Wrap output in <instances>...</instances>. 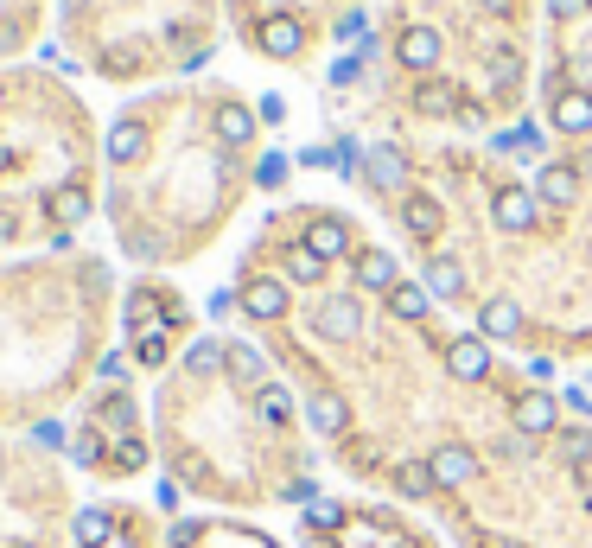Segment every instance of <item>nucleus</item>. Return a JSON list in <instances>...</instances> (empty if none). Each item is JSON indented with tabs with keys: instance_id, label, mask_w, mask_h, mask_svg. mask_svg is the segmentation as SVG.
<instances>
[{
	"instance_id": "obj_1",
	"label": "nucleus",
	"mask_w": 592,
	"mask_h": 548,
	"mask_svg": "<svg viewBox=\"0 0 592 548\" xmlns=\"http://www.w3.org/2000/svg\"><path fill=\"white\" fill-rule=\"evenodd\" d=\"M109 262L26 255L0 262V434H51L109 357Z\"/></svg>"
},
{
	"instance_id": "obj_2",
	"label": "nucleus",
	"mask_w": 592,
	"mask_h": 548,
	"mask_svg": "<svg viewBox=\"0 0 592 548\" xmlns=\"http://www.w3.org/2000/svg\"><path fill=\"white\" fill-rule=\"evenodd\" d=\"M90 185V122L51 71L0 64V249L45 236L58 249V198Z\"/></svg>"
},
{
	"instance_id": "obj_3",
	"label": "nucleus",
	"mask_w": 592,
	"mask_h": 548,
	"mask_svg": "<svg viewBox=\"0 0 592 548\" xmlns=\"http://www.w3.org/2000/svg\"><path fill=\"white\" fill-rule=\"evenodd\" d=\"M77 478L51 440L0 434V548H71Z\"/></svg>"
},
{
	"instance_id": "obj_4",
	"label": "nucleus",
	"mask_w": 592,
	"mask_h": 548,
	"mask_svg": "<svg viewBox=\"0 0 592 548\" xmlns=\"http://www.w3.org/2000/svg\"><path fill=\"white\" fill-rule=\"evenodd\" d=\"M71 466L90 478H141L153 466V447L141 434V402L121 383H102V396L90 402V415L71 434Z\"/></svg>"
},
{
	"instance_id": "obj_5",
	"label": "nucleus",
	"mask_w": 592,
	"mask_h": 548,
	"mask_svg": "<svg viewBox=\"0 0 592 548\" xmlns=\"http://www.w3.org/2000/svg\"><path fill=\"white\" fill-rule=\"evenodd\" d=\"M71 548H160V523H153L141 504L102 498V504H83L77 510Z\"/></svg>"
},
{
	"instance_id": "obj_6",
	"label": "nucleus",
	"mask_w": 592,
	"mask_h": 548,
	"mask_svg": "<svg viewBox=\"0 0 592 548\" xmlns=\"http://www.w3.org/2000/svg\"><path fill=\"white\" fill-rule=\"evenodd\" d=\"M236 306H242L255 325H281V319L293 313V287L281 281V274H249V281L236 287Z\"/></svg>"
},
{
	"instance_id": "obj_7",
	"label": "nucleus",
	"mask_w": 592,
	"mask_h": 548,
	"mask_svg": "<svg viewBox=\"0 0 592 548\" xmlns=\"http://www.w3.org/2000/svg\"><path fill=\"white\" fill-rule=\"evenodd\" d=\"M363 332V300L357 294H325L312 306V338H332V345H351Z\"/></svg>"
},
{
	"instance_id": "obj_8",
	"label": "nucleus",
	"mask_w": 592,
	"mask_h": 548,
	"mask_svg": "<svg viewBox=\"0 0 592 548\" xmlns=\"http://www.w3.org/2000/svg\"><path fill=\"white\" fill-rule=\"evenodd\" d=\"M255 122H261V115L249 109V102H236V96H217L211 102V128H217V141L230 147V153H242V147L255 141Z\"/></svg>"
},
{
	"instance_id": "obj_9",
	"label": "nucleus",
	"mask_w": 592,
	"mask_h": 548,
	"mask_svg": "<svg viewBox=\"0 0 592 548\" xmlns=\"http://www.w3.org/2000/svg\"><path fill=\"white\" fill-rule=\"evenodd\" d=\"M255 45L268 51V58H300L306 51V20L300 13H268V20L255 26Z\"/></svg>"
},
{
	"instance_id": "obj_10",
	"label": "nucleus",
	"mask_w": 592,
	"mask_h": 548,
	"mask_svg": "<svg viewBox=\"0 0 592 548\" xmlns=\"http://www.w3.org/2000/svg\"><path fill=\"white\" fill-rule=\"evenodd\" d=\"M300 243H306L312 255H325V262H338V255H351V224L332 217V211H312L306 230H300Z\"/></svg>"
},
{
	"instance_id": "obj_11",
	"label": "nucleus",
	"mask_w": 592,
	"mask_h": 548,
	"mask_svg": "<svg viewBox=\"0 0 592 548\" xmlns=\"http://www.w3.org/2000/svg\"><path fill=\"white\" fill-rule=\"evenodd\" d=\"M300 408H306V427H312L319 440H338L344 427H351V402H344L338 389H312Z\"/></svg>"
},
{
	"instance_id": "obj_12",
	"label": "nucleus",
	"mask_w": 592,
	"mask_h": 548,
	"mask_svg": "<svg viewBox=\"0 0 592 548\" xmlns=\"http://www.w3.org/2000/svg\"><path fill=\"white\" fill-rule=\"evenodd\" d=\"M351 274H357L363 294H395V287H402V274H395V255H389V249H357V255H351Z\"/></svg>"
},
{
	"instance_id": "obj_13",
	"label": "nucleus",
	"mask_w": 592,
	"mask_h": 548,
	"mask_svg": "<svg viewBox=\"0 0 592 548\" xmlns=\"http://www.w3.org/2000/svg\"><path fill=\"white\" fill-rule=\"evenodd\" d=\"M491 217H497V230H529L535 217H542V198L522 192V185H503V192L491 198Z\"/></svg>"
},
{
	"instance_id": "obj_14",
	"label": "nucleus",
	"mask_w": 592,
	"mask_h": 548,
	"mask_svg": "<svg viewBox=\"0 0 592 548\" xmlns=\"http://www.w3.org/2000/svg\"><path fill=\"white\" fill-rule=\"evenodd\" d=\"M446 370L459 376V383H484V376H491V345H484V338H452Z\"/></svg>"
},
{
	"instance_id": "obj_15",
	"label": "nucleus",
	"mask_w": 592,
	"mask_h": 548,
	"mask_svg": "<svg viewBox=\"0 0 592 548\" xmlns=\"http://www.w3.org/2000/svg\"><path fill=\"white\" fill-rule=\"evenodd\" d=\"M325 268H332V262H325V255H312L306 243H287V249H281V281H287V287H319Z\"/></svg>"
},
{
	"instance_id": "obj_16",
	"label": "nucleus",
	"mask_w": 592,
	"mask_h": 548,
	"mask_svg": "<svg viewBox=\"0 0 592 548\" xmlns=\"http://www.w3.org/2000/svg\"><path fill=\"white\" fill-rule=\"evenodd\" d=\"M395 58H402L408 71H433V64H440V32H433V26H408L402 39H395Z\"/></svg>"
},
{
	"instance_id": "obj_17",
	"label": "nucleus",
	"mask_w": 592,
	"mask_h": 548,
	"mask_svg": "<svg viewBox=\"0 0 592 548\" xmlns=\"http://www.w3.org/2000/svg\"><path fill=\"white\" fill-rule=\"evenodd\" d=\"M363 173H370V185H382V192H402L408 185V153L402 147H370Z\"/></svg>"
},
{
	"instance_id": "obj_18",
	"label": "nucleus",
	"mask_w": 592,
	"mask_h": 548,
	"mask_svg": "<svg viewBox=\"0 0 592 548\" xmlns=\"http://www.w3.org/2000/svg\"><path fill=\"white\" fill-rule=\"evenodd\" d=\"M433 466V485H446V491H459V485H472V472H478V459H472V447H440L427 459Z\"/></svg>"
},
{
	"instance_id": "obj_19",
	"label": "nucleus",
	"mask_w": 592,
	"mask_h": 548,
	"mask_svg": "<svg viewBox=\"0 0 592 548\" xmlns=\"http://www.w3.org/2000/svg\"><path fill=\"white\" fill-rule=\"evenodd\" d=\"M554 421H561V402L542 396V389L516 402V434H529V440H535V434H554Z\"/></svg>"
},
{
	"instance_id": "obj_20",
	"label": "nucleus",
	"mask_w": 592,
	"mask_h": 548,
	"mask_svg": "<svg viewBox=\"0 0 592 548\" xmlns=\"http://www.w3.org/2000/svg\"><path fill=\"white\" fill-rule=\"evenodd\" d=\"M223 370H230L242 389H261V383H268V357H261L255 345H242V338H230V357H223Z\"/></svg>"
},
{
	"instance_id": "obj_21",
	"label": "nucleus",
	"mask_w": 592,
	"mask_h": 548,
	"mask_svg": "<svg viewBox=\"0 0 592 548\" xmlns=\"http://www.w3.org/2000/svg\"><path fill=\"white\" fill-rule=\"evenodd\" d=\"M535 198H542V204H573V198H580V173H573V166H542Z\"/></svg>"
},
{
	"instance_id": "obj_22",
	"label": "nucleus",
	"mask_w": 592,
	"mask_h": 548,
	"mask_svg": "<svg viewBox=\"0 0 592 548\" xmlns=\"http://www.w3.org/2000/svg\"><path fill=\"white\" fill-rule=\"evenodd\" d=\"M554 128H561V134H592V96L567 90L561 102H554Z\"/></svg>"
},
{
	"instance_id": "obj_23",
	"label": "nucleus",
	"mask_w": 592,
	"mask_h": 548,
	"mask_svg": "<svg viewBox=\"0 0 592 548\" xmlns=\"http://www.w3.org/2000/svg\"><path fill=\"white\" fill-rule=\"evenodd\" d=\"M389 313L395 319H427L433 313V287H421V281H402V287H395V294H389Z\"/></svg>"
},
{
	"instance_id": "obj_24",
	"label": "nucleus",
	"mask_w": 592,
	"mask_h": 548,
	"mask_svg": "<svg viewBox=\"0 0 592 548\" xmlns=\"http://www.w3.org/2000/svg\"><path fill=\"white\" fill-rule=\"evenodd\" d=\"M402 224H408V236H421V243H433V236H440V204L414 192V198L402 204Z\"/></svg>"
},
{
	"instance_id": "obj_25",
	"label": "nucleus",
	"mask_w": 592,
	"mask_h": 548,
	"mask_svg": "<svg viewBox=\"0 0 592 548\" xmlns=\"http://www.w3.org/2000/svg\"><path fill=\"white\" fill-rule=\"evenodd\" d=\"M478 325H484V338H516L522 332V306L516 300H491L478 313Z\"/></svg>"
},
{
	"instance_id": "obj_26",
	"label": "nucleus",
	"mask_w": 592,
	"mask_h": 548,
	"mask_svg": "<svg viewBox=\"0 0 592 548\" xmlns=\"http://www.w3.org/2000/svg\"><path fill=\"white\" fill-rule=\"evenodd\" d=\"M427 287H433L440 300H459V294H465V268L452 262V255H433V262H427Z\"/></svg>"
},
{
	"instance_id": "obj_27",
	"label": "nucleus",
	"mask_w": 592,
	"mask_h": 548,
	"mask_svg": "<svg viewBox=\"0 0 592 548\" xmlns=\"http://www.w3.org/2000/svg\"><path fill=\"white\" fill-rule=\"evenodd\" d=\"M344 523H351V517H344V504H332V498H312V510H306V536H338Z\"/></svg>"
},
{
	"instance_id": "obj_28",
	"label": "nucleus",
	"mask_w": 592,
	"mask_h": 548,
	"mask_svg": "<svg viewBox=\"0 0 592 548\" xmlns=\"http://www.w3.org/2000/svg\"><path fill=\"white\" fill-rule=\"evenodd\" d=\"M414 102H421L427 115H452V109H459V90H452V83H421Z\"/></svg>"
},
{
	"instance_id": "obj_29",
	"label": "nucleus",
	"mask_w": 592,
	"mask_h": 548,
	"mask_svg": "<svg viewBox=\"0 0 592 548\" xmlns=\"http://www.w3.org/2000/svg\"><path fill=\"white\" fill-rule=\"evenodd\" d=\"M491 83H497L503 96H510L516 83H522V58H516V51H497V58H491Z\"/></svg>"
},
{
	"instance_id": "obj_30",
	"label": "nucleus",
	"mask_w": 592,
	"mask_h": 548,
	"mask_svg": "<svg viewBox=\"0 0 592 548\" xmlns=\"http://www.w3.org/2000/svg\"><path fill=\"white\" fill-rule=\"evenodd\" d=\"M395 485H402L408 498H427V491H433V466H414V459H408V466L395 472Z\"/></svg>"
},
{
	"instance_id": "obj_31",
	"label": "nucleus",
	"mask_w": 592,
	"mask_h": 548,
	"mask_svg": "<svg viewBox=\"0 0 592 548\" xmlns=\"http://www.w3.org/2000/svg\"><path fill=\"white\" fill-rule=\"evenodd\" d=\"M255 185H261V192H274V185H281L287 179V160H281V153H261V160H255V173H249Z\"/></svg>"
},
{
	"instance_id": "obj_32",
	"label": "nucleus",
	"mask_w": 592,
	"mask_h": 548,
	"mask_svg": "<svg viewBox=\"0 0 592 548\" xmlns=\"http://www.w3.org/2000/svg\"><path fill=\"white\" fill-rule=\"evenodd\" d=\"M561 453L573 459V466H586V459H592V434H586V427H567V434H561Z\"/></svg>"
},
{
	"instance_id": "obj_33",
	"label": "nucleus",
	"mask_w": 592,
	"mask_h": 548,
	"mask_svg": "<svg viewBox=\"0 0 592 548\" xmlns=\"http://www.w3.org/2000/svg\"><path fill=\"white\" fill-rule=\"evenodd\" d=\"M255 115H261V122H281L287 102H281V96H261V109H255Z\"/></svg>"
},
{
	"instance_id": "obj_34",
	"label": "nucleus",
	"mask_w": 592,
	"mask_h": 548,
	"mask_svg": "<svg viewBox=\"0 0 592 548\" xmlns=\"http://www.w3.org/2000/svg\"><path fill=\"white\" fill-rule=\"evenodd\" d=\"M554 13H561V20H573V13H586V0H554Z\"/></svg>"
},
{
	"instance_id": "obj_35",
	"label": "nucleus",
	"mask_w": 592,
	"mask_h": 548,
	"mask_svg": "<svg viewBox=\"0 0 592 548\" xmlns=\"http://www.w3.org/2000/svg\"><path fill=\"white\" fill-rule=\"evenodd\" d=\"M580 491H586V498H592V459H586V466H580Z\"/></svg>"
},
{
	"instance_id": "obj_36",
	"label": "nucleus",
	"mask_w": 592,
	"mask_h": 548,
	"mask_svg": "<svg viewBox=\"0 0 592 548\" xmlns=\"http://www.w3.org/2000/svg\"><path fill=\"white\" fill-rule=\"evenodd\" d=\"M484 7H491V13H510V7H516V0H484Z\"/></svg>"
},
{
	"instance_id": "obj_37",
	"label": "nucleus",
	"mask_w": 592,
	"mask_h": 548,
	"mask_svg": "<svg viewBox=\"0 0 592 548\" xmlns=\"http://www.w3.org/2000/svg\"><path fill=\"white\" fill-rule=\"evenodd\" d=\"M230 7H242V0H230Z\"/></svg>"
}]
</instances>
